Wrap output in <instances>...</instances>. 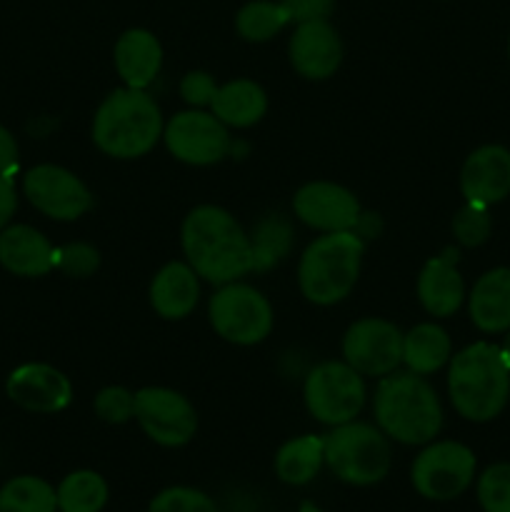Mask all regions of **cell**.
Masks as SVG:
<instances>
[{"instance_id":"obj_1","label":"cell","mask_w":510,"mask_h":512,"mask_svg":"<svg viewBox=\"0 0 510 512\" xmlns=\"http://www.w3.org/2000/svg\"><path fill=\"white\" fill-rule=\"evenodd\" d=\"M180 245L190 268L213 285L235 283L253 270L250 235L218 205H198L185 215Z\"/></svg>"},{"instance_id":"obj_2","label":"cell","mask_w":510,"mask_h":512,"mask_svg":"<svg viewBox=\"0 0 510 512\" xmlns=\"http://www.w3.org/2000/svg\"><path fill=\"white\" fill-rule=\"evenodd\" d=\"M448 395L455 413L470 423H490L510 400V365L500 345L478 340L448 363Z\"/></svg>"},{"instance_id":"obj_3","label":"cell","mask_w":510,"mask_h":512,"mask_svg":"<svg viewBox=\"0 0 510 512\" xmlns=\"http://www.w3.org/2000/svg\"><path fill=\"white\" fill-rule=\"evenodd\" d=\"M375 425L400 445H428L443 430V405L433 385L410 370L380 378L373 395Z\"/></svg>"},{"instance_id":"obj_4","label":"cell","mask_w":510,"mask_h":512,"mask_svg":"<svg viewBox=\"0 0 510 512\" xmlns=\"http://www.w3.org/2000/svg\"><path fill=\"white\" fill-rule=\"evenodd\" d=\"M165 120L148 90L118 88L105 95L93 118L95 148L108 158L135 160L148 155L163 140Z\"/></svg>"},{"instance_id":"obj_5","label":"cell","mask_w":510,"mask_h":512,"mask_svg":"<svg viewBox=\"0 0 510 512\" xmlns=\"http://www.w3.org/2000/svg\"><path fill=\"white\" fill-rule=\"evenodd\" d=\"M365 240L355 230L323 233L298 260V288L308 303L328 308L353 293L360 278Z\"/></svg>"},{"instance_id":"obj_6","label":"cell","mask_w":510,"mask_h":512,"mask_svg":"<svg viewBox=\"0 0 510 512\" xmlns=\"http://www.w3.org/2000/svg\"><path fill=\"white\" fill-rule=\"evenodd\" d=\"M323 440L325 465L343 483L368 488L385 480V475L390 473L393 450H390V438L378 425L350 420L335 425Z\"/></svg>"},{"instance_id":"obj_7","label":"cell","mask_w":510,"mask_h":512,"mask_svg":"<svg viewBox=\"0 0 510 512\" xmlns=\"http://www.w3.org/2000/svg\"><path fill=\"white\" fill-rule=\"evenodd\" d=\"M208 320L215 333L233 345H258L273 333V305L248 283L218 285L208 303Z\"/></svg>"},{"instance_id":"obj_8","label":"cell","mask_w":510,"mask_h":512,"mask_svg":"<svg viewBox=\"0 0 510 512\" xmlns=\"http://www.w3.org/2000/svg\"><path fill=\"white\" fill-rule=\"evenodd\" d=\"M365 398L368 390L363 375L350 368L345 360H325L305 375V408L318 423L330 428L358 418L360 410L365 408Z\"/></svg>"},{"instance_id":"obj_9","label":"cell","mask_w":510,"mask_h":512,"mask_svg":"<svg viewBox=\"0 0 510 512\" xmlns=\"http://www.w3.org/2000/svg\"><path fill=\"white\" fill-rule=\"evenodd\" d=\"M478 460L468 445L458 440H433L413 460L410 483L425 500L448 503L473 485Z\"/></svg>"},{"instance_id":"obj_10","label":"cell","mask_w":510,"mask_h":512,"mask_svg":"<svg viewBox=\"0 0 510 512\" xmlns=\"http://www.w3.org/2000/svg\"><path fill=\"white\" fill-rule=\"evenodd\" d=\"M163 143L175 160L195 168L220 163L230 153L228 125L200 108L175 113L163 128Z\"/></svg>"},{"instance_id":"obj_11","label":"cell","mask_w":510,"mask_h":512,"mask_svg":"<svg viewBox=\"0 0 510 512\" xmlns=\"http://www.w3.org/2000/svg\"><path fill=\"white\" fill-rule=\"evenodd\" d=\"M23 195L45 218L73 223L93 208L88 185L63 165L40 163L23 175Z\"/></svg>"},{"instance_id":"obj_12","label":"cell","mask_w":510,"mask_h":512,"mask_svg":"<svg viewBox=\"0 0 510 512\" xmlns=\"http://www.w3.org/2000/svg\"><path fill=\"white\" fill-rule=\"evenodd\" d=\"M135 420L143 433L163 448H183L198 433L193 403L173 388H140L135 393Z\"/></svg>"},{"instance_id":"obj_13","label":"cell","mask_w":510,"mask_h":512,"mask_svg":"<svg viewBox=\"0 0 510 512\" xmlns=\"http://www.w3.org/2000/svg\"><path fill=\"white\" fill-rule=\"evenodd\" d=\"M343 360L360 375L385 378L403 365V333L385 318H360L345 330Z\"/></svg>"},{"instance_id":"obj_14","label":"cell","mask_w":510,"mask_h":512,"mask_svg":"<svg viewBox=\"0 0 510 512\" xmlns=\"http://www.w3.org/2000/svg\"><path fill=\"white\" fill-rule=\"evenodd\" d=\"M293 213L318 233H338L358 228L363 210L348 188L330 180H313L293 195Z\"/></svg>"},{"instance_id":"obj_15","label":"cell","mask_w":510,"mask_h":512,"mask_svg":"<svg viewBox=\"0 0 510 512\" xmlns=\"http://www.w3.org/2000/svg\"><path fill=\"white\" fill-rule=\"evenodd\" d=\"M5 393L28 413L55 415L73 403V383L48 363H23L5 380Z\"/></svg>"},{"instance_id":"obj_16","label":"cell","mask_w":510,"mask_h":512,"mask_svg":"<svg viewBox=\"0 0 510 512\" xmlns=\"http://www.w3.org/2000/svg\"><path fill=\"white\" fill-rule=\"evenodd\" d=\"M288 58L305 80H328L343 63V40L330 20L298 23L290 35Z\"/></svg>"},{"instance_id":"obj_17","label":"cell","mask_w":510,"mask_h":512,"mask_svg":"<svg viewBox=\"0 0 510 512\" xmlns=\"http://www.w3.org/2000/svg\"><path fill=\"white\" fill-rule=\"evenodd\" d=\"M460 193L480 205L503 203L510 195V150L505 145H480L460 168Z\"/></svg>"},{"instance_id":"obj_18","label":"cell","mask_w":510,"mask_h":512,"mask_svg":"<svg viewBox=\"0 0 510 512\" xmlns=\"http://www.w3.org/2000/svg\"><path fill=\"white\" fill-rule=\"evenodd\" d=\"M420 305L433 318H450L465 303V280L458 270V250L445 248L423 265L415 283Z\"/></svg>"},{"instance_id":"obj_19","label":"cell","mask_w":510,"mask_h":512,"mask_svg":"<svg viewBox=\"0 0 510 512\" xmlns=\"http://www.w3.org/2000/svg\"><path fill=\"white\" fill-rule=\"evenodd\" d=\"M0 268L18 278H43L55 270V248L38 228L10 223L0 230Z\"/></svg>"},{"instance_id":"obj_20","label":"cell","mask_w":510,"mask_h":512,"mask_svg":"<svg viewBox=\"0 0 510 512\" xmlns=\"http://www.w3.org/2000/svg\"><path fill=\"white\" fill-rule=\"evenodd\" d=\"M150 308L163 320H183L200 300V275L188 260H170L155 273L148 290Z\"/></svg>"},{"instance_id":"obj_21","label":"cell","mask_w":510,"mask_h":512,"mask_svg":"<svg viewBox=\"0 0 510 512\" xmlns=\"http://www.w3.org/2000/svg\"><path fill=\"white\" fill-rule=\"evenodd\" d=\"M113 60L125 88L145 90L163 68V45L150 30L130 28L115 40Z\"/></svg>"},{"instance_id":"obj_22","label":"cell","mask_w":510,"mask_h":512,"mask_svg":"<svg viewBox=\"0 0 510 512\" xmlns=\"http://www.w3.org/2000/svg\"><path fill=\"white\" fill-rule=\"evenodd\" d=\"M468 313L480 333L510 330V268H493L475 280L468 293Z\"/></svg>"},{"instance_id":"obj_23","label":"cell","mask_w":510,"mask_h":512,"mask_svg":"<svg viewBox=\"0 0 510 512\" xmlns=\"http://www.w3.org/2000/svg\"><path fill=\"white\" fill-rule=\"evenodd\" d=\"M210 113L228 128H253L268 113V95H265L263 85L250 78L228 80V83L218 85V93L210 103Z\"/></svg>"},{"instance_id":"obj_24","label":"cell","mask_w":510,"mask_h":512,"mask_svg":"<svg viewBox=\"0 0 510 512\" xmlns=\"http://www.w3.org/2000/svg\"><path fill=\"white\" fill-rule=\"evenodd\" d=\"M453 358V340L438 323H418L403 333V365L415 375L438 373Z\"/></svg>"},{"instance_id":"obj_25","label":"cell","mask_w":510,"mask_h":512,"mask_svg":"<svg viewBox=\"0 0 510 512\" xmlns=\"http://www.w3.org/2000/svg\"><path fill=\"white\" fill-rule=\"evenodd\" d=\"M325 465V440L320 435H300L280 445L275 453V475L285 485H308Z\"/></svg>"},{"instance_id":"obj_26","label":"cell","mask_w":510,"mask_h":512,"mask_svg":"<svg viewBox=\"0 0 510 512\" xmlns=\"http://www.w3.org/2000/svg\"><path fill=\"white\" fill-rule=\"evenodd\" d=\"M250 248H253V270L258 273L270 270L293 248V228L283 215L268 213L255 223L250 233Z\"/></svg>"},{"instance_id":"obj_27","label":"cell","mask_w":510,"mask_h":512,"mask_svg":"<svg viewBox=\"0 0 510 512\" xmlns=\"http://www.w3.org/2000/svg\"><path fill=\"white\" fill-rule=\"evenodd\" d=\"M58 493L38 475H15L0 488V512H55Z\"/></svg>"},{"instance_id":"obj_28","label":"cell","mask_w":510,"mask_h":512,"mask_svg":"<svg viewBox=\"0 0 510 512\" xmlns=\"http://www.w3.org/2000/svg\"><path fill=\"white\" fill-rule=\"evenodd\" d=\"M60 512H100L108 503V483L95 470H75L55 488Z\"/></svg>"},{"instance_id":"obj_29","label":"cell","mask_w":510,"mask_h":512,"mask_svg":"<svg viewBox=\"0 0 510 512\" xmlns=\"http://www.w3.org/2000/svg\"><path fill=\"white\" fill-rule=\"evenodd\" d=\"M288 23L293 20L280 0H250L235 15V30L248 43H268Z\"/></svg>"},{"instance_id":"obj_30","label":"cell","mask_w":510,"mask_h":512,"mask_svg":"<svg viewBox=\"0 0 510 512\" xmlns=\"http://www.w3.org/2000/svg\"><path fill=\"white\" fill-rule=\"evenodd\" d=\"M450 230H453V238L458 240V245H463V248H480L490 238V233H493L490 208L465 200L463 208L453 215Z\"/></svg>"},{"instance_id":"obj_31","label":"cell","mask_w":510,"mask_h":512,"mask_svg":"<svg viewBox=\"0 0 510 512\" xmlns=\"http://www.w3.org/2000/svg\"><path fill=\"white\" fill-rule=\"evenodd\" d=\"M478 503L485 512H510V463H495L478 478Z\"/></svg>"},{"instance_id":"obj_32","label":"cell","mask_w":510,"mask_h":512,"mask_svg":"<svg viewBox=\"0 0 510 512\" xmlns=\"http://www.w3.org/2000/svg\"><path fill=\"white\" fill-rule=\"evenodd\" d=\"M148 512H218V508L203 490L175 485V488L160 490L150 500Z\"/></svg>"},{"instance_id":"obj_33","label":"cell","mask_w":510,"mask_h":512,"mask_svg":"<svg viewBox=\"0 0 510 512\" xmlns=\"http://www.w3.org/2000/svg\"><path fill=\"white\" fill-rule=\"evenodd\" d=\"M95 415L110 425H123L135 418V393L123 385H108L93 400Z\"/></svg>"},{"instance_id":"obj_34","label":"cell","mask_w":510,"mask_h":512,"mask_svg":"<svg viewBox=\"0 0 510 512\" xmlns=\"http://www.w3.org/2000/svg\"><path fill=\"white\" fill-rule=\"evenodd\" d=\"M100 268V253L90 243H68L55 248V270L68 278H90Z\"/></svg>"},{"instance_id":"obj_35","label":"cell","mask_w":510,"mask_h":512,"mask_svg":"<svg viewBox=\"0 0 510 512\" xmlns=\"http://www.w3.org/2000/svg\"><path fill=\"white\" fill-rule=\"evenodd\" d=\"M215 93H218V83L205 70H190L183 80H180V98L190 105V108H210Z\"/></svg>"},{"instance_id":"obj_36","label":"cell","mask_w":510,"mask_h":512,"mask_svg":"<svg viewBox=\"0 0 510 512\" xmlns=\"http://www.w3.org/2000/svg\"><path fill=\"white\" fill-rule=\"evenodd\" d=\"M288 10L293 23H308V20H328L335 8V0H280Z\"/></svg>"},{"instance_id":"obj_37","label":"cell","mask_w":510,"mask_h":512,"mask_svg":"<svg viewBox=\"0 0 510 512\" xmlns=\"http://www.w3.org/2000/svg\"><path fill=\"white\" fill-rule=\"evenodd\" d=\"M18 160V140H15V135L0 123V175H3V178H13V175L18 173Z\"/></svg>"},{"instance_id":"obj_38","label":"cell","mask_w":510,"mask_h":512,"mask_svg":"<svg viewBox=\"0 0 510 512\" xmlns=\"http://www.w3.org/2000/svg\"><path fill=\"white\" fill-rule=\"evenodd\" d=\"M15 210H18V190H15L13 178L0 175V230L8 228Z\"/></svg>"},{"instance_id":"obj_39","label":"cell","mask_w":510,"mask_h":512,"mask_svg":"<svg viewBox=\"0 0 510 512\" xmlns=\"http://www.w3.org/2000/svg\"><path fill=\"white\" fill-rule=\"evenodd\" d=\"M500 350H503V358L508 360V365H510V330H505V338H503V343H500Z\"/></svg>"},{"instance_id":"obj_40","label":"cell","mask_w":510,"mask_h":512,"mask_svg":"<svg viewBox=\"0 0 510 512\" xmlns=\"http://www.w3.org/2000/svg\"><path fill=\"white\" fill-rule=\"evenodd\" d=\"M298 512H325V510H320L315 503H303V505H300Z\"/></svg>"},{"instance_id":"obj_41","label":"cell","mask_w":510,"mask_h":512,"mask_svg":"<svg viewBox=\"0 0 510 512\" xmlns=\"http://www.w3.org/2000/svg\"><path fill=\"white\" fill-rule=\"evenodd\" d=\"M508 58H510V38H508Z\"/></svg>"}]
</instances>
